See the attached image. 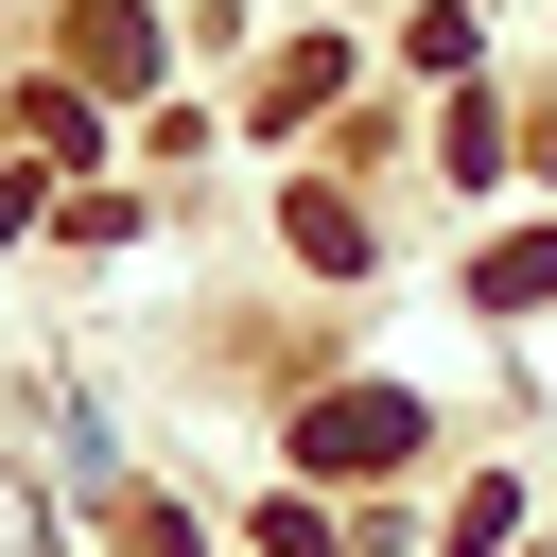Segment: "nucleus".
<instances>
[{"mask_svg":"<svg viewBox=\"0 0 557 557\" xmlns=\"http://www.w3.org/2000/svg\"><path fill=\"white\" fill-rule=\"evenodd\" d=\"M296 453H313V470H400V453H418V383H331V400L296 418Z\"/></svg>","mask_w":557,"mask_h":557,"instance_id":"1","label":"nucleus"},{"mask_svg":"<svg viewBox=\"0 0 557 557\" xmlns=\"http://www.w3.org/2000/svg\"><path fill=\"white\" fill-rule=\"evenodd\" d=\"M70 52H87L104 87H139V70H157V17H139V0H87V17H70Z\"/></svg>","mask_w":557,"mask_h":557,"instance_id":"2","label":"nucleus"},{"mask_svg":"<svg viewBox=\"0 0 557 557\" xmlns=\"http://www.w3.org/2000/svg\"><path fill=\"white\" fill-rule=\"evenodd\" d=\"M331 87H348V52H331V35H296V52H278V87H261V122H313Z\"/></svg>","mask_w":557,"mask_h":557,"instance_id":"3","label":"nucleus"},{"mask_svg":"<svg viewBox=\"0 0 557 557\" xmlns=\"http://www.w3.org/2000/svg\"><path fill=\"white\" fill-rule=\"evenodd\" d=\"M296 261H313V278H348V261H366V226H348V191H296Z\"/></svg>","mask_w":557,"mask_h":557,"instance_id":"4","label":"nucleus"},{"mask_svg":"<svg viewBox=\"0 0 557 557\" xmlns=\"http://www.w3.org/2000/svg\"><path fill=\"white\" fill-rule=\"evenodd\" d=\"M505 296H557V226H540V244H505V261H487V313H505Z\"/></svg>","mask_w":557,"mask_h":557,"instance_id":"5","label":"nucleus"}]
</instances>
